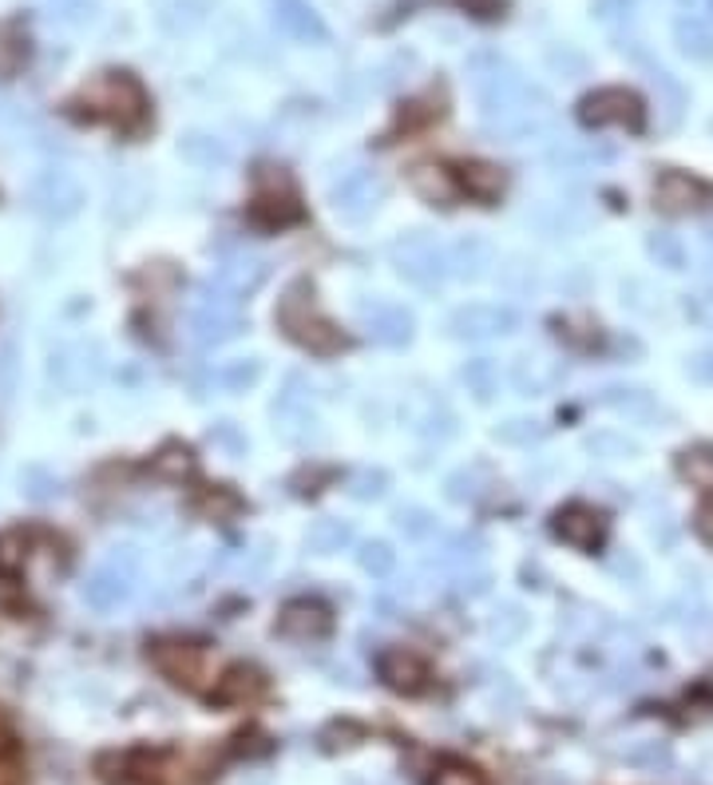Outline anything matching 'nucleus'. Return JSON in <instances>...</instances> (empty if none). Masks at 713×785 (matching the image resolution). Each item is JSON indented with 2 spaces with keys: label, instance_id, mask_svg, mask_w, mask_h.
<instances>
[{
  "label": "nucleus",
  "instance_id": "f257e3e1",
  "mask_svg": "<svg viewBox=\"0 0 713 785\" xmlns=\"http://www.w3.org/2000/svg\"><path fill=\"white\" fill-rule=\"evenodd\" d=\"M274 318H278L281 333H286L294 346L309 349V353H318V358H333V353H341V349L349 346L345 333L318 310V294H313L309 282H294V286L281 294Z\"/></svg>",
  "mask_w": 713,
  "mask_h": 785
},
{
  "label": "nucleus",
  "instance_id": "f03ea898",
  "mask_svg": "<svg viewBox=\"0 0 713 785\" xmlns=\"http://www.w3.org/2000/svg\"><path fill=\"white\" fill-rule=\"evenodd\" d=\"M136 580H139V552L136 548H111L107 560L84 580L79 600H84L92 611H116V607H124L131 595H136Z\"/></svg>",
  "mask_w": 713,
  "mask_h": 785
},
{
  "label": "nucleus",
  "instance_id": "7ed1b4c3",
  "mask_svg": "<svg viewBox=\"0 0 713 785\" xmlns=\"http://www.w3.org/2000/svg\"><path fill=\"white\" fill-rule=\"evenodd\" d=\"M389 258H393L396 274L408 278L413 286H421V290H433V286H440V282L453 274L448 246L436 243L433 234H425V231L396 238V243L389 246Z\"/></svg>",
  "mask_w": 713,
  "mask_h": 785
},
{
  "label": "nucleus",
  "instance_id": "20e7f679",
  "mask_svg": "<svg viewBox=\"0 0 713 785\" xmlns=\"http://www.w3.org/2000/svg\"><path fill=\"white\" fill-rule=\"evenodd\" d=\"M238 330H242L238 298H234L231 290H222L219 282L199 286V298H194V310H191L194 346L214 349V346H222V341H231Z\"/></svg>",
  "mask_w": 713,
  "mask_h": 785
},
{
  "label": "nucleus",
  "instance_id": "39448f33",
  "mask_svg": "<svg viewBox=\"0 0 713 785\" xmlns=\"http://www.w3.org/2000/svg\"><path fill=\"white\" fill-rule=\"evenodd\" d=\"M29 206L40 219H49V223H64V219L79 214V206H84V187L64 167H44V171L32 174Z\"/></svg>",
  "mask_w": 713,
  "mask_h": 785
},
{
  "label": "nucleus",
  "instance_id": "423d86ee",
  "mask_svg": "<svg viewBox=\"0 0 713 785\" xmlns=\"http://www.w3.org/2000/svg\"><path fill=\"white\" fill-rule=\"evenodd\" d=\"M84 104H92L96 112L111 116L119 127H139L147 116L143 87L127 76V72H107V76H99L92 87H84Z\"/></svg>",
  "mask_w": 713,
  "mask_h": 785
},
{
  "label": "nucleus",
  "instance_id": "0eeeda50",
  "mask_svg": "<svg viewBox=\"0 0 713 785\" xmlns=\"http://www.w3.org/2000/svg\"><path fill=\"white\" fill-rule=\"evenodd\" d=\"M49 378L56 381L64 393H87L104 378V349L96 341H64L52 349Z\"/></svg>",
  "mask_w": 713,
  "mask_h": 785
},
{
  "label": "nucleus",
  "instance_id": "6e6552de",
  "mask_svg": "<svg viewBox=\"0 0 713 785\" xmlns=\"http://www.w3.org/2000/svg\"><path fill=\"white\" fill-rule=\"evenodd\" d=\"M329 199H333V211H338L341 219L365 223L369 214L381 206V199H385V179H381L373 167H356V171H345L338 183H333Z\"/></svg>",
  "mask_w": 713,
  "mask_h": 785
},
{
  "label": "nucleus",
  "instance_id": "1a4fd4ad",
  "mask_svg": "<svg viewBox=\"0 0 713 785\" xmlns=\"http://www.w3.org/2000/svg\"><path fill=\"white\" fill-rule=\"evenodd\" d=\"M578 119L587 127H630V131H638L646 119L642 112V99L630 92V87H598V92H590L583 104H578Z\"/></svg>",
  "mask_w": 713,
  "mask_h": 785
},
{
  "label": "nucleus",
  "instance_id": "9d476101",
  "mask_svg": "<svg viewBox=\"0 0 713 785\" xmlns=\"http://www.w3.org/2000/svg\"><path fill=\"white\" fill-rule=\"evenodd\" d=\"M520 326V314L511 306H488V301H476V306H460V310L448 318V333L456 341H488L500 338V333H511Z\"/></svg>",
  "mask_w": 713,
  "mask_h": 785
},
{
  "label": "nucleus",
  "instance_id": "9b49d317",
  "mask_svg": "<svg viewBox=\"0 0 713 785\" xmlns=\"http://www.w3.org/2000/svg\"><path fill=\"white\" fill-rule=\"evenodd\" d=\"M361 326L376 346L389 349L408 346V338H413V314L405 306H393V301H361Z\"/></svg>",
  "mask_w": 713,
  "mask_h": 785
},
{
  "label": "nucleus",
  "instance_id": "f8f14e48",
  "mask_svg": "<svg viewBox=\"0 0 713 785\" xmlns=\"http://www.w3.org/2000/svg\"><path fill=\"white\" fill-rule=\"evenodd\" d=\"M329 627H333V615H329V607L318 600H294L278 611V635H286V639L294 643L326 639Z\"/></svg>",
  "mask_w": 713,
  "mask_h": 785
},
{
  "label": "nucleus",
  "instance_id": "ddd939ff",
  "mask_svg": "<svg viewBox=\"0 0 713 785\" xmlns=\"http://www.w3.org/2000/svg\"><path fill=\"white\" fill-rule=\"evenodd\" d=\"M710 199H713L710 187H705L702 179H694V174H685V171H666L662 179L655 183V203H658V211H666V214L702 211Z\"/></svg>",
  "mask_w": 713,
  "mask_h": 785
},
{
  "label": "nucleus",
  "instance_id": "4468645a",
  "mask_svg": "<svg viewBox=\"0 0 713 785\" xmlns=\"http://www.w3.org/2000/svg\"><path fill=\"white\" fill-rule=\"evenodd\" d=\"M266 278H270V262L258 258V254H251V251H238V254H222L219 278L214 282L242 301V298H251Z\"/></svg>",
  "mask_w": 713,
  "mask_h": 785
},
{
  "label": "nucleus",
  "instance_id": "2eb2a0df",
  "mask_svg": "<svg viewBox=\"0 0 713 785\" xmlns=\"http://www.w3.org/2000/svg\"><path fill=\"white\" fill-rule=\"evenodd\" d=\"M376 670H381V679H385L393 690H401V694H416V690H425V682H428L425 659L405 647L385 650V655L376 659Z\"/></svg>",
  "mask_w": 713,
  "mask_h": 785
},
{
  "label": "nucleus",
  "instance_id": "dca6fc26",
  "mask_svg": "<svg viewBox=\"0 0 713 785\" xmlns=\"http://www.w3.org/2000/svg\"><path fill=\"white\" fill-rule=\"evenodd\" d=\"M262 694H266L262 670L238 662V667H231L219 682H214L211 702H219V707H251V702H258Z\"/></svg>",
  "mask_w": 713,
  "mask_h": 785
},
{
  "label": "nucleus",
  "instance_id": "f3484780",
  "mask_svg": "<svg viewBox=\"0 0 713 785\" xmlns=\"http://www.w3.org/2000/svg\"><path fill=\"white\" fill-rule=\"evenodd\" d=\"M560 378H563L560 361H547L540 358V353H523V358H515V365H511V385L520 389L523 397H540V393L560 385Z\"/></svg>",
  "mask_w": 713,
  "mask_h": 785
},
{
  "label": "nucleus",
  "instance_id": "a211bd4d",
  "mask_svg": "<svg viewBox=\"0 0 713 785\" xmlns=\"http://www.w3.org/2000/svg\"><path fill=\"white\" fill-rule=\"evenodd\" d=\"M274 4V24L286 36L306 40V44H321L326 40V24L318 20V12L309 9L306 0H270Z\"/></svg>",
  "mask_w": 713,
  "mask_h": 785
},
{
  "label": "nucleus",
  "instance_id": "6ab92c4d",
  "mask_svg": "<svg viewBox=\"0 0 713 785\" xmlns=\"http://www.w3.org/2000/svg\"><path fill=\"white\" fill-rule=\"evenodd\" d=\"M555 535H560L563 543H571V548L590 552V548L603 543V520H598L590 508L571 505V508H563V512L555 516Z\"/></svg>",
  "mask_w": 713,
  "mask_h": 785
},
{
  "label": "nucleus",
  "instance_id": "aec40b11",
  "mask_svg": "<svg viewBox=\"0 0 713 785\" xmlns=\"http://www.w3.org/2000/svg\"><path fill=\"white\" fill-rule=\"evenodd\" d=\"M151 659H155V667L163 670L167 679L187 682V687H194V679H199V667H203V655H199V647H187V643H155Z\"/></svg>",
  "mask_w": 713,
  "mask_h": 785
},
{
  "label": "nucleus",
  "instance_id": "412c9836",
  "mask_svg": "<svg viewBox=\"0 0 713 785\" xmlns=\"http://www.w3.org/2000/svg\"><path fill=\"white\" fill-rule=\"evenodd\" d=\"M448 262H453V274H460V278H483L488 266L496 262V251L480 234H464V238H456L448 246Z\"/></svg>",
  "mask_w": 713,
  "mask_h": 785
},
{
  "label": "nucleus",
  "instance_id": "4be33fe9",
  "mask_svg": "<svg viewBox=\"0 0 713 785\" xmlns=\"http://www.w3.org/2000/svg\"><path fill=\"white\" fill-rule=\"evenodd\" d=\"M408 187L416 191V199H425L433 206H448L456 199V179L448 167L440 163H416L408 171Z\"/></svg>",
  "mask_w": 713,
  "mask_h": 785
},
{
  "label": "nucleus",
  "instance_id": "5701e85b",
  "mask_svg": "<svg viewBox=\"0 0 713 785\" xmlns=\"http://www.w3.org/2000/svg\"><path fill=\"white\" fill-rule=\"evenodd\" d=\"M603 405L615 409L618 417L638 421V425L655 421V413H658V405H655V397H650V393H642V389H627V385L603 389Z\"/></svg>",
  "mask_w": 713,
  "mask_h": 785
},
{
  "label": "nucleus",
  "instance_id": "b1692460",
  "mask_svg": "<svg viewBox=\"0 0 713 785\" xmlns=\"http://www.w3.org/2000/svg\"><path fill=\"white\" fill-rule=\"evenodd\" d=\"M460 183H464V191L472 194V199H480V203H496V199L503 194V187H508V174L492 163H464Z\"/></svg>",
  "mask_w": 713,
  "mask_h": 785
},
{
  "label": "nucleus",
  "instance_id": "393cba45",
  "mask_svg": "<svg viewBox=\"0 0 713 785\" xmlns=\"http://www.w3.org/2000/svg\"><path fill=\"white\" fill-rule=\"evenodd\" d=\"M254 219H258L262 226H286V223H294L298 219V203H294V191H274L270 183H262V191H258V199H254Z\"/></svg>",
  "mask_w": 713,
  "mask_h": 785
},
{
  "label": "nucleus",
  "instance_id": "a878e982",
  "mask_svg": "<svg viewBox=\"0 0 713 785\" xmlns=\"http://www.w3.org/2000/svg\"><path fill=\"white\" fill-rule=\"evenodd\" d=\"M179 156L194 167H222L231 163V147L222 144L219 136H206V131H187L179 139Z\"/></svg>",
  "mask_w": 713,
  "mask_h": 785
},
{
  "label": "nucleus",
  "instance_id": "bb28decb",
  "mask_svg": "<svg viewBox=\"0 0 713 785\" xmlns=\"http://www.w3.org/2000/svg\"><path fill=\"white\" fill-rule=\"evenodd\" d=\"M408 421H413V428L421 436H436V441L456 433V417L444 409V401H436V397H425L421 409H408Z\"/></svg>",
  "mask_w": 713,
  "mask_h": 785
},
{
  "label": "nucleus",
  "instance_id": "cd10ccee",
  "mask_svg": "<svg viewBox=\"0 0 713 785\" xmlns=\"http://www.w3.org/2000/svg\"><path fill=\"white\" fill-rule=\"evenodd\" d=\"M349 543H353V523L345 520H318L306 535V548L318 555H333L341 548H349Z\"/></svg>",
  "mask_w": 713,
  "mask_h": 785
},
{
  "label": "nucleus",
  "instance_id": "c85d7f7f",
  "mask_svg": "<svg viewBox=\"0 0 713 785\" xmlns=\"http://www.w3.org/2000/svg\"><path fill=\"white\" fill-rule=\"evenodd\" d=\"M464 385L472 389L480 401H492L500 393V365L492 358H476L464 365Z\"/></svg>",
  "mask_w": 713,
  "mask_h": 785
},
{
  "label": "nucleus",
  "instance_id": "c756f323",
  "mask_svg": "<svg viewBox=\"0 0 713 785\" xmlns=\"http://www.w3.org/2000/svg\"><path fill=\"white\" fill-rule=\"evenodd\" d=\"M151 468L163 476V480H187V476L194 473V453L187 445H163L155 453Z\"/></svg>",
  "mask_w": 713,
  "mask_h": 785
},
{
  "label": "nucleus",
  "instance_id": "7c9ffc66",
  "mask_svg": "<svg viewBox=\"0 0 713 785\" xmlns=\"http://www.w3.org/2000/svg\"><path fill=\"white\" fill-rule=\"evenodd\" d=\"M262 378V361L258 358H234L219 369V385L231 389V393H242V389H251L254 381Z\"/></svg>",
  "mask_w": 713,
  "mask_h": 785
},
{
  "label": "nucleus",
  "instance_id": "2f4dec72",
  "mask_svg": "<svg viewBox=\"0 0 713 785\" xmlns=\"http://www.w3.org/2000/svg\"><path fill=\"white\" fill-rule=\"evenodd\" d=\"M356 563H361L373 580H385V575H393V567H396V552L389 548L385 540H369V543H361Z\"/></svg>",
  "mask_w": 713,
  "mask_h": 785
},
{
  "label": "nucleus",
  "instance_id": "473e14b6",
  "mask_svg": "<svg viewBox=\"0 0 713 785\" xmlns=\"http://www.w3.org/2000/svg\"><path fill=\"white\" fill-rule=\"evenodd\" d=\"M540 436H543V421H535V417H511V421H503V425L496 428V441L515 445V448L535 445Z\"/></svg>",
  "mask_w": 713,
  "mask_h": 785
},
{
  "label": "nucleus",
  "instance_id": "72a5a7b5",
  "mask_svg": "<svg viewBox=\"0 0 713 785\" xmlns=\"http://www.w3.org/2000/svg\"><path fill=\"white\" fill-rule=\"evenodd\" d=\"M396 528L408 535V540H428V535H436V516L428 512V508H416V505H405L396 508Z\"/></svg>",
  "mask_w": 713,
  "mask_h": 785
},
{
  "label": "nucleus",
  "instance_id": "f704fd0d",
  "mask_svg": "<svg viewBox=\"0 0 713 785\" xmlns=\"http://www.w3.org/2000/svg\"><path fill=\"white\" fill-rule=\"evenodd\" d=\"M20 485H24V496L29 500H36V505H49V500H56L60 496V476H52L49 468H29V473L20 476Z\"/></svg>",
  "mask_w": 713,
  "mask_h": 785
},
{
  "label": "nucleus",
  "instance_id": "c9c22d12",
  "mask_svg": "<svg viewBox=\"0 0 713 785\" xmlns=\"http://www.w3.org/2000/svg\"><path fill=\"white\" fill-rule=\"evenodd\" d=\"M389 492V473L381 468H361V473L349 476V496L353 500H381Z\"/></svg>",
  "mask_w": 713,
  "mask_h": 785
},
{
  "label": "nucleus",
  "instance_id": "e433bc0d",
  "mask_svg": "<svg viewBox=\"0 0 713 785\" xmlns=\"http://www.w3.org/2000/svg\"><path fill=\"white\" fill-rule=\"evenodd\" d=\"M24 40H20L17 29L0 24V79H12L20 72V60H24Z\"/></svg>",
  "mask_w": 713,
  "mask_h": 785
},
{
  "label": "nucleus",
  "instance_id": "4c0bfd02",
  "mask_svg": "<svg viewBox=\"0 0 713 785\" xmlns=\"http://www.w3.org/2000/svg\"><path fill=\"white\" fill-rule=\"evenodd\" d=\"M682 476L698 488H713V453L710 448H694V453H682Z\"/></svg>",
  "mask_w": 713,
  "mask_h": 785
},
{
  "label": "nucleus",
  "instance_id": "58836bf2",
  "mask_svg": "<svg viewBox=\"0 0 713 785\" xmlns=\"http://www.w3.org/2000/svg\"><path fill=\"white\" fill-rule=\"evenodd\" d=\"M199 508L214 520H234L242 512V500L231 492V488H211V492L199 496Z\"/></svg>",
  "mask_w": 713,
  "mask_h": 785
},
{
  "label": "nucleus",
  "instance_id": "ea45409f",
  "mask_svg": "<svg viewBox=\"0 0 713 785\" xmlns=\"http://www.w3.org/2000/svg\"><path fill=\"white\" fill-rule=\"evenodd\" d=\"M523 627H528V619H523L520 607H500L492 615V623H488V635L500 643H511V639H520Z\"/></svg>",
  "mask_w": 713,
  "mask_h": 785
},
{
  "label": "nucleus",
  "instance_id": "a19ab883",
  "mask_svg": "<svg viewBox=\"0 0 713 785\" xmlns=\"http://www.w3.org/2000/svg\"><path fill=\"white\" fill-rule=\"evenodd\" d=\"M444 492H448V500H456V505L476 500V496H480V468H460V473H453L444 480Z\"/></svg>",
  "mask_w": 713,
  "mask_h": 785
},
{
  "label": "nucleus",
  "instance_id": "79ce46f5",
  "mask_svg": "<svg viewBox=\"0 0 713 785\" xmlns=\"http://www.w3.org/2000/svg\"><path fill=\"white\" fill-rule=\"evenodd\" d=\"M480 552H483V543L476 540V535H456V540L444 543V563H456L460 572H468V567L480 560Z\"/></svg>",
  "mask_w": 713,
  "mask_h": 785
},
{
  "label": "nucleus",
  "instance_id": "37998d69",
  "mask_svg": "<svg viewBox=\"0 0 713 785\" xmlns=\"http://www.w3.org/2000/svg\"><path fill=\"white\" fill-rule=\"evenodd\" d=\"M678 40H682V52L694 60H710L713 56V36L698 24V20H690V24H682L678 29Z\"/></svg>",
  "mask_w": 713,
  "mask_h": 785
},
{
  "label": "nucleus",
  "instance_id": "c03bdc74",
  "mask_svg": "<svg viewBox=\"0 0 713 785\" xmlns=\"http://www.w3.org/2000/svg\"><path fill=\"white\" fill-rule=\"evenodd\" d=\"M433 785H488V782H483L480 770L468 766V762H444V766H436Z\"/></svg>",
  "mask_w": 713,
  "mask_h": 785
},
{
  "label": "nucleus",
  "instance_id": "a18cd8bd",
  "mask_svg": "<svg viewBox=\"0 0 713 785\" xmlns=\"http://www.w3.org/2000/svg\"><path fill=\"white\" fill-rule=\"evenodd\" d=\"M650 254H655V258L662 262L666 270H682V266H685L682 243H678L674 234H666V231H658L655 238H650Z\"/></svg>",
  "mask_w": 713,
  "mask_h": 785
},
{
  "label": "nucleus",
  "instance_id": "49530a36",
  "mask_svg": "<svg viewBox=\"0 0 713 785\" xmlns=\"http://www.w3.org/2000/svg\"><path fill=\"white\" fill-rule=\"evenodd\" d=\"M17 381H20V353L12 341L0 346V401H9L17 393Z\"/></svg>",
  "mask_w": 713,
  "mask_h": 785
},
{
  "label": "nucleus",
  "instance_id": "de8ad7c7",
  "mask_svg": "<svg viewBox=\"0 0 713 785\" xmlns=\"http://www.w3.org/2000/svg\"><path fill=\"white\" fill-rule=\"evenodd\" d=\"M587 448L595 456H607V460H618V456H635V441H627V436H615V433H598L587 441Z\"/></svg>",
  "mask_w": 713,
  "mask_h": 785
},
{
  "label": "nucleus",
  "instance_id": "09e8293b",
  "mask_svg": "<svg viewBox=\"0 0 713 785\" xmlns=\"http://www.w3.org/2000/svg\"><path fill=\"white\" fill-rule=\"evenodd\" d=\"M20 548H24V540H20L17 532L0 540V567H4V572H17L20 563H24V552H20Z\"/></svg>",
  "mask_w": 713,
  "mask_h": 785
},
{
  "label": "nucleus",
  "instance_id": "8fccbe9b",
  "mask_svg": "<svg viewBox=\"0 0 713 785\" xmlns=\"http://www.w3.org/2000/svg\"><path fill=\"white\" fill-rule=\"evenodd\" d=\"M685 369H690V378L702 381V385H713V349H702V353H694V358L685 361Z\"/></svg>",
  "mask_w": 713,
  "mask_h": 785
},
{
  "label": "nucleus",
  "instance_id": "3c124183",
  "mask_svg": "<svg viewBox=\"0 0 713 785\" xmlns=\"http://www.w3.org/2000/svg\"><path fill=\"white\" fill-rule=\"evenodd\" d=\"M694 532H698V540L713 548V500H705V505L694 512Z\"/></svg>",
  "mask_w": 713,
  "mask_h": 785
},
{
  "label": "nucleus",
  "instance_id": "603ef678",
  "mask_svg": "<svg viewBox=\"0 0 713 785\" xmlns=\"http://www.w3.org/2000/svg\"><path fill=\"white\" fill-rule=\"evenodd\" d=\"M488 572H460V592L464 595H483L488 592Z\"/></svg>",
  "mask_w": 713,
  "mask_h": 785
},
{
  "label": "nucleus",
  "instance_id": "864d4df0",
  "mask_svg": "<svg viewBox=\"0 0 713 785\" xmlns=\"http://www.w3.org/2000/svg\"><path fill=\"white\" fill-rule=\"evenodd\" d=\"M690 314H694L698 321H713V290H702L690 298Z\"/></svg>",
  "mask_w": 713,
  "mask_h": 785
},
{
  "label": "nucleus",
  "instance_id": "5fc2aeb1",
  "mask_svg": "<svg viewBox=\"0 0 713 785\" xmlns=\"http://www.w3.org/2000/svg\"><path fill=\"white\" fill-rule=\"evenodd\" d=\"M0 785H17V774L9 766H0Z\"/></svg>",
  "mask_w": 713,
  "mask_h": 785
}]
</instances>
